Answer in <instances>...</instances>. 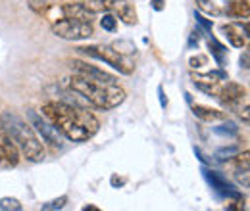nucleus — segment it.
<instances>
[{"mask_svg": "<svg viewBox=\"0 0 250 211\" xmlns=\"http://www.w3.org/2000/svg\"><path fill=\"white\" fill-rule=\"evenodd\" d=\"M219 81H227V75L223 71H210L206 75H200V73L192 75V83L200 91H204L206 94H210V96H216V98H218L219 87H221Z\"/></svg>", "mask_w": 250, "mask_h": 211, "instance_id": "obj_8", "label": "nucleus"}, {"mask_svg": "<svg viewBox=\"0 0 250 211\" xmlns=\"http://www.w3.org/2000/svg\"><path fill=\"white\" fill-rule=\"evenodd\" d=\"M241 67L249 69V52H245V54L241 56Z\"/></svg>", "mask_w": 250, "mask_h": 211, "instance_id": "obj_30", "label": "nucleus"}, {"mask_svg": "<svg viewBox=\"0 0 250 211\" xmlns=\"http://www.w3.org/2000/svg\"><path fill=\"white\" fill-rule=\"evenodd\" d=\"M188 63H190L192 69H198V67H202V65L206 63V58H204V56H192V58L188 60Z\"/></svg>", "mask_w": 250, "mask_h": 211, "instance_id": "obj_28", "label": "nucleus"}, {"mask_svg": "<svg viewBox=\"0 0 250 211\" xmlns=\"http://www.w3.org/2000/svg\"><path fill=\"white\" fill-rule=\"evenodd\" d=\"M62 14L65 18L79 19V21H91L93 23V14L85 8L83 2H67L62 6Z\"/></svg>", "mask_w": 250, "mask_h": 211, "instance_id": "obj_14", "label": "nucleus"}, {"mask_svg": "<svg viewBox=\"0 0 250 211\" xmlns=\"http://www.w3.org/2000/svg\"><path fill=\"white\" fill-rule=\"evenodd\" d=\"M225 14L229 18H235V19H249L250 14V6L249 0H229L227 6H225Z\"/></svg>", "mask_w": 250, "mask_h": 211, "instance_id": "obj_16", "label": "nucleus"}, {"mask_svg": "<svg viewBox=\"0 0 250 211\" xmlns=\"http://www.w3.org/2000/svg\"><path fill=\"white\" fill-rule=\"evenodd\" d=\"M235 153H239V148H225V150H219L216 157L219 161H223V159H231V155H235Z\"/></svg>", "mask_w": 250, "mask_h": 211, "instance_id": "obj_27", "label": "nucleus"}, {"mask_svg": "<svg viewBox=\"0 0 250 211\" xmlns=\"http://www.w3.org/2000/svg\"><path fill=\"white\" fill-rule=\"evenodd\" d=\"M247 96V89L243 87V85H239V83H225V85H221L219 87V92H218V98L229 108L233 102H237V100H241V98H245Z\"/></svg>", "mask_w": 250, "mask_h": 211, "instance_id": "obj_13", "label": "nucleus"}, {"mask_svg": "<svg viewBox=\"0 0 250 211\" xmlns=\"http://www.w3.org/2000/svg\"><path fill=\"white\" fill-rule=\"evenodd\" d=\"M0 157L8 163V165H18L20 163V150L14 144V140L6 134V131L0 127Z\"/></svg>", "mask_w": 250, "mask_h": 211, "instance_id": "obj_12", "label": "nucleus"}, {"mask_svg": "<svg viewBox=\"0 0 250 211\" xmlns=\"http://www.w3.org/2000/svg\"><path fill=\"white\" fill-rule=\"evenodd\" d=\"M27 4H29V8L33 12L39 14V16H44L50 10V0H29Z\"/></svg>", "mask_w": 250, "mask_h": 211, "instance_id": "obj_20", "label": "nucleus"}, {"mask_svg": "<svg viewBox=\"0 0 250 211\" xmlns=\"http://www.w3.org/2000/svg\"><path fill=\"white\" fill-rule=\"evenodd\" d=\"M102 4H104V12H112L116 18H120L127 25L137 23V12H135L133 4H129L127 0H102Z\"/></svg>", "mask_w": 250, "mask_h": 211, "instance_id": "obj_7", "label": "nucleus"}, {"mask_svg": "<svg viewBox=\"0 0 250 211\" xmlns=\"http://www.w3.org/2000/svg\"><path fill=\"white\" fill-rule=\"evenodd\" d=\"M42 115L50 121L63 138L71 142H85L98 133L100 123L83 106H73L67 102H48L42 106Z\"/></svg>", "mask_w": 250, "mask_h": 211, "instance_id": "obj_1", "label": "nucleus"}, {"mask_svg": "<svg viewBox=\"0 0 250 211\" xmlns=\"http://www.w3.org/2000/svg\"><path fill=\"white\" fill-rule=\"evenodd\" d=\"M71 69L79 75H85V77H91V79H96V81H104V83H118L114 75L94 67V65H89L87 61H81V60H73L71 61Z\"/></svg>", "mask_w": 250, "mask_h": 211, "instance_id": "obj_10", "label": "nucleus"}, {"mask_svg": "<svg viewBox=\"0 0 250 211\" xmlns=\"http://www.w3.org/2000/svg\"><path fill=\"white\" fill-rule=\"evenodd\" d=\"M150 4H152V8H154L156 12H162V10H164L166 0H150Z\"/></svg>", "mask_w": 250, "mask_h": 211, "instance_id": "obj_29", "label": "nucleus"}, {"mask_svg": "<svg viewBox=\"0 0 250 211\" xmlns=\"http://www.w3.org/2000/svg\"><path fill=\"white\" fill-rule=\"evenodd\" d=\"M65 202H67V196H62V198H58V200H52V202H48V204L42 206V211L62 210L63 206H65Z\"/></svg>", "mask_w": 250, "mask_h": 211, "instance_id": "obj_24", "label": "nucleus"}, {"mask_svg": "<svg viewBox=\"0 0 250 211\" xmlns=\"http://www.w3.org/2000/svg\"><path fill=\"white\" fill-rule=\"evenodd\" d=\"M52 33L58 38L75 42V40H87V38H91L94 29L91 21H79V19L65 18V19H60V21L52 23Z\"/></svg>", "mask_w": 250, "mask_h": 211, "instance_id": "obj_5", "label": "nucleus"}, {"mask_svg": "<svg viewBox=\"0 0 250 211\" xmlns=\"http://www.w3.org/2000/svg\"><path fill=\"white\" fill-rule=\"evenodd\" d=\"M67 89L77 92L91 108L96 110H114L125 100V91L118 83L96 81L79 73L67 79Z\"/></svg>", "mask_w": 250, "mask_h": 211, "instance_id": "obj_2", "label": "nucleus"}, {"mask_svg": "<svg viewBox=\"0 0 250 211\" xmlns=\"http://www.w3.org/2000/svg\"><path fill=\"white\" fill-rule=\"evenodd\" d=\"M204 177H206V181L208 184L218 192L221 196H225V198H241V194H239V190L231 184V182L225 179V175H221L219 171H212V169H204Z\"/></svg>", "mask_w": 250, "mask_h": 211, "instance_id": "obj_9", "label": "nucleus"}, {"mask_svg": "<svg viewBox=\"0 0 250 211\" xmlns=\"http://www.w3.org/2000/svg\"><path fill=\"white\" fill-rule=\"evenodd\" d=\"M194 18H196V23H198L202 29L206 31V33H212V21H208L206 18H202L198 12H194Z\"/></svg>", "mask_w": 250, "mask_h": 211, "instance_id": "obj_26", "label": "nucleus"}, {"mask_svg": "<svg viewBox=\"0 0 250 211\" xmlns=\"http://www.w3.org/2000/svg\"><path fill=\"white\" fill-rule=\"evenodd\" d=\"M112 46H114L120 54H124V56H131V54L137 50V48H135V44H133L131 40H118V42H114Z\"/></svg>", "mask_w": 250, "mask_h": 211, "instance_id": "obj_22", "label": "nucleus"}, {"mask_svg": "<svg viewBox=\"0 0 250 211\" xmlns=\"http://www.w3.org/2000/svg\"><path fill=\"white\" fill-rule=\"evenodd\" d=\"M83 211H98V208H94V206H85Z\"/></svg>", "mask_w": 250, "mask_h": 211, "instance_id": "obj_32", "label": "nucleus"}, {"mask_svg": "<svg viewBox=\"0 0 250 211\" xmlns=\"http://www.w3.org/2000/svg\"><path fill=\"white\" fill-rule=\"evenodd\" d=\"M79 54H85L89 58H94L98 61L108 63L110 67H114L116 71H120L122 75H131L135 71V63L129 60V56L120 54L112 44H94V46H79L77 48Z\"/></svg>", "mask_w": 250, "mask_h": 211, "instance_id": "obj_4", "label": "nucleus"}, {"mask_svg": "<svg viewBox=\"0 0 250 211\" xmlns=\"http://www.w3.org/2000/svg\"><path fill=\"white\" fill-rule=\"evenodd\" d=\"M192 114H194V117H198L204 123H218V121L227 119L225 112L214 110V108H206V106H192Z\"/></svg>", "mask_w": 250, "mask_h": 211, "instance_id": "obj_15", "label": "nucleus"}, {"mask_svg": "<svg viewBox=\"0 0 250 211\" xmlns=\"http://www.w3.org/2000/svg\"><path fill=\"white\" fill-rule=\"evenodd\" d=\"M235 179L239 184H243V188H249L250 177H249V165H241V167H235Z\"/></svg>", "mask_w": 250, "mask_h": 211, "instance_id": "obj_21", "label": "nucleus"}, {"mask_svg": "<svg viewBox=\"0 0 250 211\" xmlns=\"http://www.w3.org/2000/svg\"><path fill=\"white\" fill-rule=\"evenodd\" d=\"M0 163H2V157H0Z\"/></svg>", "mask_w": 250, "mask_h": 211, "instance_id": "obj_33", "label": "nucleus"}, {"mask_svg": "<svg viewBox=\"0 0 250 211\" xmlns=\"http://www.w3.org/2000/svg\"><path fill=\"white\" fill-rule=\"evenodd\" d=\"M27 117H29V121H31V127L48 142V144H52L54 148H60L63 144V136L62 133L50 123V121L46 119L44 115L41 117V115H37L33 110H27Z\"/></svg>", "mask_w": 250, "mask_h": 211, "instance_id": "obj_6", "label": "nucleus"}, {"mask_svg": "<svg viewBox=\"0 0 250 211\" xmlns=\"http://www.w3.org/2000/svg\"><path fill=\"white\" fill-rule=\"evenodd\" d=\"M160 100H162V106H166V104H167V100H166V98H164V92H162V89H160Z\"/></svg>", "mask_w": 250, "mask_h": 211, "instance_id": "obj_31", "label": "nucleus"}, {"mask_svg": "<svg viewBox=\"0 0 250 211\" xmlns=\"http://www.w3.org/2000/svg\"><path fill=\"white\" fill-rule=\"evenodd\" d=\"M214 131L219 133V134H237V127H235V123H231V121L223 123L221 127H216Z\"/></svg>", "mask_w": 250, "mask_h": 211, "instance_id": "obj_25", "label": "nucleus"}, {"mask_svg": "<svg viewBox=\"0 0 250 211\" xmlns=\"http://www.w3.org/2000/svg\"><path fill=\"white\" fill-rule=\"evenodd\" d=\"M194 2H196L198 10H202V12H206V14H212V16H219V14H221V10L216 6L214 0H194Z\"/></svg>", "mask_w": 250, "mask_h": 211, "instance_id": "obj_18", "label": "nucleus"}, {"mask_svg": "<svg viewBox=\"0 0 250 211\" xmlns=\"http://www.w3.org/2000/svg\"><path fill=\"white\" fill-rule=\"evenodd\" d=\"M208 46H210V50H212V54H214V58L218 61L219 65H223L225 63V56H227V50H225V46L218 42L214 37H210L208 38Z\"/></svg>", "mask_w": 250, "mask_h": 211, "instance_id": "obj_17", "label": "nucleus"}, {"mask_svg": "<svg viewBox=\"0 0 250 211\" xmlns=\"http://www.w3.org/2000/svg\"><path fill=\"white\" fill-rule=\"evenodd\" d=\"M100 25H102L104 31L114 33L116 27H118V19H116V16H114L112 12H104V16H102V19H100Z\"/></svg>", "mask_w": 250, "mask_h": 211, "instance_id": "obj_19", "label": "nucleus"}, {"mask_svg": "<svg viewBox=\"0 0 250 211\" xmlns=\"http://www.w3.org/2000/svg\"><path fill=\"white\" fill-rule=\"evenodd\" d=\"M221 31H223V35H225V38L229 40L231 46H235V48L247 46V42H249V29H247V25L227 23V25L221 27Z\"/></svg>", "mask_w": 250, "mask_h": 211, "instance_id": "obj_11", "label": "nucleus"}, {"mask_svg": "<svg viewBox=\"0 0 250 211\" xmlns=\"http://www.w3.org/2000/svg\"><path fill=\"white\" fill-rule=\"evenodd\" d=\"M0 127L14 140V144L18 146L20 153H23V157L27 161L39 163V161L44 159V148H42L39 136L35 134V129L31 125H27L21 117H18L16 114L4 112L0 115Z\"/></svg>", "mask_w": 250, "mask_h": 211, "instance_id": "obj_3", "label": "nucleus"}, {"mask_svg": "<svg viewBox=\"0 0 250 211\" xmlns=\"http://www.w3.org/2000/svg\"><path fill=\"white\" fill-rule=\"evenodd\" d=\"M0 210L2 211H21V204L16 198H2L0 200Z\"/></svg>", "mask_w": 250, "mask_h": 211, "instance_id": "obj_23", "label": "nucleus"}]
</instances>
